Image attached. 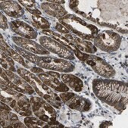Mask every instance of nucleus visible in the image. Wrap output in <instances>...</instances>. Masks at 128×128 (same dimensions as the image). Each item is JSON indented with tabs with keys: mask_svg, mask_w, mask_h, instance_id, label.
Masks as SVG:
<instances>
[{
	"mask_svg": "<svg viewBox=\"0 0 128 128\" xmlns=\"http://www.w3.org/2000/svg\"><path fill=\"white\" fill-rule=\"evenodd\" d=\"M17 120H18V117L14 113H12V112H11L10 111H8V121L7 125H8V123H10V122L17 121Z\"/></svg>",
	"mask_w": 128,
	"mask_h": 128,
	"instance_id": "nucleus-30",
	"label": "nucleus"
},
{
	"mask_svg": "<svg viewBox=\"0 0 128 128\" xmlns=\"http://www.w3.org/2000/svg\"><path fill=\"white\" fill-rule=\"evenodd\" d=\"M1 109L6 110V111H11V108L8 107L6 103H4L3 102H1Z\"/></svg>",
	"mask_w": 128,
	"mask_h": 128,
	"instance_id": "nucleus-32",
	"label": "nucleus"
},
{
	"mask_svg": "<svg viewBox=\"0 0 128 128\" xmlns=\"http://www.w3.org/2000/svg\"><path fill=\"white\" fill-rule=\"evenodd\" d=\"M1 9L7 15L14 18H19L24 14V8L15 1H4L1 2Z\"/></svg>",
	"mask_w": 128,
	"mask_h": 128,
	"instance_id": "nucleus-14",
	"label": "nucleus"
},
{
	"mask_svg": "<svg viewBox=\"0 0 128 128\" xmlns=\"http://www.w3.org/2000/svg\"><path fill=\"white\" fill-rule=\"evenodd\" d=\"M64 36L67 38L68 40H69L80 51H81V52H84L87 54H93L96 52V51H97L96 47L90 41L84 40L71 34H64Z\"/></svg>",
	"mask_w": 128,
	"mask_h": 128,
	"instance_id": "nucleus-13",
	"label": "nucleus"
},
{
	"mask_svg": "<svg viewBox=\"0 0 128 128\" xmlns=\"http://www.w3.org/2000/svg\"><path fill=\"white\" fill-rule=\"evenodd\" d=\"M0 27H1L2 29H7L8 28V20L6 19V18L3 15L2 13H1L0 14Z\"/></svg>",
	"mask_w": 128,
	"mask_h": 128,
	"instance_id": "nucleus-27",
	"label": "nucleus"
},
{
	"mask_svg": "<svg viewBox=\"0 0 128 128\" xmlns=\"http://www.w3.org/2000/svg\"><path fill=\"white\" fill-rule=\"evenodd\" d=\"M59 22L75 36L85 40H93L98 33V29L95 25L89 24L74 14H67L60 18Z\"/></svg>",
	"mask_w": 128,
	"mask_h": 128,
	"instance_id": "nucleus-3",
	"label": "nucleus"
},
{
	"mask_svg": "<svg viewBox=\"0 0 128 128\" xmlns=\"http://www.w3.org/2000/svg\"><path fill=\"white\" fill-rule=\"evenodd\" d=\"M33 64H36L37 66L42 68L56 70L58 72L70 73L75 69L74 64L70 62L69 60L46 56H40L35 55Z\"/></svg>",
	"mask_w": 128,
	"mask_h": 128,
	"instance_id": "nucleus-4",
	"label": "nucleus"
},
{
	"mask_svg": "<svg viewBox=\"0 0 128 128\" xmlns=\"http://www.w3.org/2000/svg\"><path fill=\"white\" fill-rule=\"evenodd\" d=\"M62 81L70 89L74 90L76 92H81L84 87L83 81L73 74L68 73H64L61 75Z\"/></svg>",
	"mask_w": 128,
	"mask_h": 128,
	"instance_id": "nucleus-18",
	"label": "nucleus"
},
{
	"mask_svg": "<svg viewBox=\"0 0 128 128\" xmlns=\"http://www.w3.org/2000/svg\"><path fill=\"white\" fill-rule=\"evenodd\" d=\"M5 72L8 75L10 80L14 85H16L17 86H18L19 88L24 90V94L33 95L34 93V90L33 89V87L24 79H23L20 75H17L13 71L7 70H5Z\"/></svg>",
	"mask_w": 128,
	"mask_h": 128,
	"instance_id": "nucleus-17",
	"label": "nucleus"
},
{
	"mask_svg": "<svg viewBox=\"0 0 128 128\" xmlns=\"http://www.w3.org/2000/svg\"><path fill=\"white\" fill-rule=\"evenodd\" d=\"M27 126L24 125L21 122L17 120V121H13V122H10L8 123V126H6V127H26Z\"/></svg>",
	"mask_w": 128,
	"mask_h": 128,
	"instance_id": "nucleus-29",
	"label": "nucleus"
},
{
	"mask_svg": "<svg viewBox=\"0 0 128 128\" xmlns=\"http://www.w3.org/2000/svg\"><path fill=\"white\" fill-rule=\"evenodd\" d=\"M15 97L17 99V105L14 107L15 112L22 116H30L32 114L30 101L21 92L18 93Z\"/></svg>",
	"mask_w": 128,
	"mask_h": 128,
	"instance_id": "nucleus-15",
	"label": "nucleus"
},
{
	"mask_svg": "<svg viewBox=\"0 0 128 128\" xmlns=\"http://www.w3.org/2000/svg\"><path fill=\"white\" fill-rule=\"evenodd\" d=\"M46 100L40 97H31L30 98V103H31V108L34 112H37L40 108L42 106V103Z\"/></svg>",
	"mask_w": 128,
	"mask_h": 128,
	"instance_id": "nucleus-24",
	"label": "nucleus"
},
{
	"mask_svg": "<svg viewBox=\"0 0 128 128\" xmlns=\"http://www.w3.org/2000/svg\"><path fill=\"white\" fill-rule=\"evenodd\" d=\"M34 114L41 120L48 123V125H51L49 126L51 127H63V126H61L56 121V112L53 108V106L50 105L46 101L43 102L42 106L37 112H34Z\"/></svg>",
	"mask_w": 128,
	"mask_h": 128,
	"instance_id": "nucleus-9",
	"label": "nucleus"
},
{
	"mask_svg": "<svg viewBox=\"0 0 128 128\" xmlns=\"http://www.w3.org/2000/svg\"><path fill=\"white\" fill-rule=\"evenodd\" d=\"M30 70H32V71L34 72V73H37V74L44 73V71L42 70V69L39 68H30Z\"/></svg>",
	"mask_w": 128,
	"mask_h": 128,
	"instance_id": "nucleus-33",
	"label": "nucleus"
},
{
	"mask_svg": "<svg viewBox=\"0 0 128 128\" xmlns=\"http://www.w3.org/2000/svg\"><path fill=\"white\" fill-rule=\"evenodd\" d=\"M18 75H20L23 79L26 80L32 87L34 89L36 92L43 99H45L50 105L57 108L62 106V100L54 92V91L45 84L37 76L31 73L30 70L18 68L17 70Z\"/></svg>",
	"mask_w": 128,
	"mask_h": 128,
	"instance_id": "nucleus-2",
	"label": "nucleus"
},
{
	"mask_svg": "<svg viewBox=\"0 0 128 128\" xmlns=\"http://www.w3.org/2000/svg\"><path fill=\"white\" fill-rule=\"evenodd\" d=\"M32 19L34 21V26L36 28H41L43 30H48V28H50V24L48 23V21L40 15H33Z\"/></svg>",
	"mask_w": 128,
	"mask_h": 128,
	"instance_id": "nucleus-22",
	"label": "nucleus"
},
{
	"mask_svg": "<svg viewBox=\"0 0 128 128\" xmlns=\"http://www.w3.org/2000/svg\"><path fill=\"white\" fill-rule=\"evenodd\" d=\"M12 39L18 46L34 54L40 55V56H47L49 55L50 53L48 51H47L45 48H43L40 44L36 42L34 40L25 39L20 36H12Z\"/></svg>",
	"mask_w": 128,
	"mask_h": 128,
	"instance_id": "nucleus-10",
	"label": "nucleus"
},
{
	"mask_svg": "<svg viewBox=\"0 0 128 128\" xmlns=\"http://www.w3.org/2000/svg\"><path fill=\"white\" fill-rule=\"evenodd\" d=\"M1 102H3L4 103L8 105L11 108H14L17 105V100L12 98V97H6L3 95H1Z\"/></svg>",
	"mask_w": 128,
	"mask_h": 128,
	"instance_id": "nucleus-25",
	"label": "nucleus"
},
{
	"mask_svg": "<svg viewBox=\"0 0 128 128\" xmlns=\"http://www.w3.org/2000/svg\"><path fill=\"white\" fill-rule=\"evenodd\" d=\"M48 74H49V75H51V76H54V78H58V79H59L60 78V76H61V75L58 73V72H54V71H48V72H46Z\"/></svg>",
	"mask_w": 128,
	"mask_h": 128,
	"instance_id": "nucleus-31",
	"label": "nucleus"
},
{
	"mask_svg": "<svg viewBox=\"0 0 128 128\" xmlns=\"http://www.w3.org/2000/svg\"><path fill=\"white\" fill-rule=\"evenodd\" d=\"M94 46L103 52H112L117 51L121 43V37L111 30L100 31L93 39Z\"/></svg>",
	"mask_w": 128,
	"mask_h": 128,
	"instance_id": "nucleus-5",
	"label": "nucleus"
},
{
	"mask_svg": "<svg viewBox=\"0 0 128 128\" xmlns=\"http://www.w3.org/2000/svg\"><path fill=\"white\" fill-rule=\"evenodd\" d=\"M1 46H0V48H1L2 50H3L4 52L9 56H11L14 60H15L16 62H18V63H20L21 65H23L24 67L25 68H29V65L27 64V63L25 62L24 59L22 58V56L17 52H15L14 50H13L12 48H10V46L3 40V37H2V35H1Z\"/></svg>",
	"mask_w": 128,
	"mask_h": 128,
	"instance_id": "nucleus-19",
	"label": "nucleus"
},
{
	"mask_svg": "<svg viewBox=\"0 0 128 128\" xmlns=\"http://www.w3.org/2000/svg\"><path fill=\"white\" fill-rule=\"evenodd\" d=\"M92 90L97 98L118 110L123 111L127 106L128 90L126 83L109 78L96 79Z\"/></svg>",
	"mask_w": 128,
	"mask_h": 128,
	"instance_id": "nucleus-1",
	"label": "nucleus"
},
{
	"mask_svg": "<svg viewBox=\"0 0 128 128\" xmlns=\"http://www.w3.org/2000/svg\"><path fill=\"white\" fill-rule=\"evenodd\" d=\"M24 122L28 127L30 128H34V127H41V128H45V127H49V126H47L46 123L41 120L40 119H37L36 118L33 117H29L28 116L24 120Z\"/></svg>",
	"mask_w": 128,
	"mask_h": 128,
	"instance_id": "nucleus-21",
	"label": "nucleus"
},
{
	"mask_svg": "<svg viewBox=\"0 0 128 128\" xmlns=\"http://www.w3.org/2000/svg\"><path fill=\"white\" fill-rule=\"evenodd\" d=\"M0 62H1L2 68H4L5 70L13 71V72L16 71L13 58L11 56H8L2 49H1V58H0Z\"/></svg>",
	"mask_w": 128,
	"mask_h": 128,
	"instance_id": "nucleus-20",
	"label": "nucleus"
},
{
	"mask_svg": "<svg viewBox=\"0 0 128 128\" xmlns=\"http://www.w3.org/2000/svg\"><path fill=\"white\" fill-rule=\"evenodd\" d=\"M19 2L21 3L22 6H24L25 8H26L27 10L30 13H31L33 15H41V12L39 11L36 8V2L34 1H30V0H28V1L20 0Z\"/></svg>",
	"mask_w": 128,
	"mask_h": 128,
	"instance_id": "nucleus-23",
	"label": "nucleus"
},
{
	"mask_svg": "<svg viewBox=\"0 0 128 128\" xmlns=\"http://www.w3.org/2000/svg\"><path fill=\"white\" fill-rule=\"evenodd\" d=\"M9 26L15 34L20 36V37L34 40L37 37V32L27 23L21 20H12L10 22Z\"/></svg>",
	"mask_w": 128,
	"mask_h": 128,
	"instance_id": "nucleus-11",
	"label": "nucleus"
},
{
	"mask_svg": "<svg viewBox=\"0 0 128 128\" xmlns=\"http://www.w3.org/2000/svg\"><path fill=\"white\" fill-rule=\"evenodd\" d=\"M41 8L48 15L57 18H62L67 15L66 9L59 4L52 2H43L41 4Z\"/></svg>",
	"mask_w": 128,
	"mask_h": 128,
	"instance_id": "nucleus-16",
	"label": "nucleus"
},
{
	"mask_svg": "<svg viewBox=\"0 0 128 128\" xmlns=\"http://www.w3.org/2000/svg\"><path fill=\"white\" fill-rule=\"evenodd\" d=\"M55 28H56L57 30H58L59 32L62 33V34H70V31H69V30H68L65 27H64L63 25H62L60 23H57V24H56Z\"/></svg>",
	"mask_w": 128,
	"mask_h": 128,
	"instance_id": "nucleus-28",
	"label": "nucleus"
},
{
	"mask_svg": "<svg viewBox=\"0 0 128 128\" xmlns=\"http://www.w3.org/2000/svg\"><path fill=\"white\" fill-rule=\"evenodd\" d=\"M98 75L105 78H110L115 75V70L105 60L95 56L90 55L85 62Z\"/></svg>",
	"mask_w": 128,
	"mask_h": 128,
	"instance_id": "nucleus-8",
	"label": "nucleus"
},
{
	"mask_svg": "<svg viewBox=\"0 0 128 128\" xmlns=\"http://www.w3.org/2000/svg\"><path fill=\"white\" fill-rule=\"evenodd\" d=\"M39 41L40 45L47 51L58 55L59 57L64 59L74 60L75 58L74 55L71 50L52 38L46 36H42L40 37Z\"/></svg>",
	"mask_w": 128,
	"mask_h": 128,
	"instance_id": "nucleus-6",
	"label": "nucleus"
},
{
	"mask_svg": "<svg viewBox=\"0 0 128 128\" xmlns=\"http://www.w3.org/2000/svg\"><path fill=\"white\" fill-rule=\"evenodd\" d=\"M37 76L45 84L56 91L64 92H68L69 90V87L63 81L62 82L59 79L54 78V76L48 74L47 73H40L37 74Z\"/></svg>",
	"mask_w": 128,
	"mask_h": 128,
	"instance_id": "nucleus-12",
	"label": "nucleus"
},
{
	"mask_svg": "<svg viewBox=\"0 0 128 128\" xmlns=\"http://www.w3.org/2000/svg\"><path fill=\"white\" fill-rule=\"evenodd\" d=\"M60 98L64 103L70 108L80 112H88L92 107V102L90 99L80 96H78L74 92H62Z\"/></svg>",
	"mask_w": 128,
	"mask_h": 128,
	"instance_id": "nucleus-7",
	"label": "nucleus"
},
{
	"mask_svg": "<svg viewBox=\"0 0 128 128\" xmlns=\"http://www.w3.org/2000/svg\"><path fill=\"white\" fill-rule=\"evenodd\" d=\"M1 89H2V90L6 92L9 95H12V96H16L18 94V91H16V90H13V89H12V88H10L8 86L4 85V84H1Z\"/></svg>",
	"mask_w": 128,
	"mask_h": 128,
	"instance_id": "nucleus-26",
	"label": "nucleus"
},
{
	"mask_svg": "<svg viewBox=\"0 0 128 128\" xmlns=\"http://www.w3.org/2000/svg\"><path fill=\"white\" fill-rule=\"evenodd\" d=\"M50 2H52V3H58V4H63L65 2L64 1H50Z\"/></svg>",
	"mask_w": 128,
	"mask_h": 128,
	"instance_id": "nucleus-34",
	"label": "nucleus"
}]
</instances>
